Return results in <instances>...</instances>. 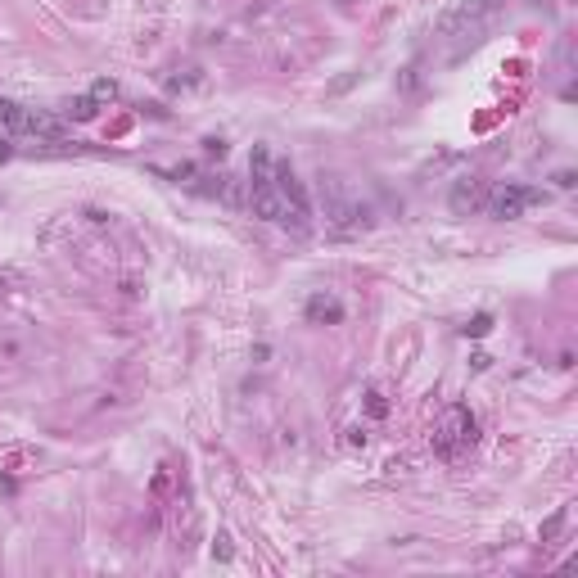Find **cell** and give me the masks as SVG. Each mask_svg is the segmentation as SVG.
<instances>
[{
    "label": "cell",
    "instance_id": "cell-1",
    "mask_svg": "<svg viewBox=\"0 0 578 578\" xmlns=\"http://www.w3.org/2000/svg\"><path fill=\"white\" fill-rule=\"evenodd\" d=\"M321 208H326V230L335 240H352L361 230H371V208L348 190L344 176H321Z\"/></svg>",
    "mask_w": 578,
    "mask_h": 578
},
{
    "label": "cell",
    "instance_id": "cell-3",
    "mask_svg": "<svg viewBox=\"0 0 578 578\" xmlns=\"http://www.w3.org/2000/svg\"><path fill=\"white\" fill-rule=\"evenodd\" d=\"M542 199H546L542 190H533V186H515V181H506V186H492V190H488V204H483V208H488L492 217L515 221V217H520V213H524L529 204H542Z\"/></svg>",
    "mask_w": 578,
    "mask_h": 578
},
{
    "label": "cell",
    "instance_id": "cell-2",
    "mask_svg": "<svg viewBox=\"0 0 578 578\" xmlns=\"http://www.w3.org/2000/svg\"><path fill=\"white\" fill-rule=\"evenodd\" d=\"M474 443V416L466 411V407H448L443 411V420H438V434H434V448L443 452V457H457L461 448H470Z\"/></svg>",
    "mask_w": 578,
    "mask_h": 578
},
{
    "label": "cell",
    "instance_id": "cell-15",
    "mask_svg": "<svg viewBox=\"0 0 578 578\" xmlns=\"http://www.w3.org/2000/svg\"><path fill=\"white\" fill-rule=\"evenodd\" d=\"M213 556H217V560H230V538H226V533H217V542H213Z\"/></svg>",
    "mask_w": 578,
    "mask_h": 578
},
{
    "label": "cell",
    "instance_id": "cell-18",
    "mask_svg": "<svg viewBox=\"0 0 578 578\" xmlns=\"http://www.w3.org/2000/svg\"><path fill=\"white\" fill-rule=\"evenodd\" d=\"M474 5H479V10L488 14V10H497V5H502V0H474Z\"/></svg>",
    "mask_w": 578,
    "mask_h": 578
},
{
    "label": "cell",
    "instance_id": "cell-16",
    "mask_svg": "<svg viewBox=\"0 0 578 578\" xmlns=\"http://www.w3.org/2000/svg\"><path fill=\"white\" fill-rule=\"evenodd\" d=\"M556 186L560 190H574V172H556Z\"/></svg>",
    "mask_w": 578,
    "mask_h": 578
},
{
    "label": "cell",
    "instance_id": "cell-14",
    "mask_svg": "<svg viewBox=\"0 0 578 578\" xmlns=\"http://www.w3.org/2000/svg\"><path fill=\"white\" fill-rule=\"evenodd\" d=\"M366 411L380 420V416H389V402H384V393H366Z\"/></svg>",
    "mask_w": 578,
    "mask_h": 578
},
{
    "label": "cell",
    "instance_id": "cell-7",
    "mask_svg": "<svg viewBox=\"0 0 578 578\" xmlns=\"http://www.w3.org/2000/svg\"><path fill=\"white\" fill-rule=\"evenodd\" d=\"M272 172H276V158L267 145H253V158H249V190L253 186H272Z\"/></svg>",
    "mask_w": 578,
    "mask_h": 578
},
{
    "label": "cell",
    "instance_id": "cell-5",
    "mask_svg": "<svg viewBox=\"0 0 578 578\" xmlns=\"http://www.w3.org/2000/svg\"><path fill=\"white\" fill-rule=\"evenodd\" d=\"M249 213L262 221H285V195L276 186H253L249 190Z\"/></svg>",
    "mask_w": 578,
    "mask_h": 578
},
{
    "label": "cell",
    "instance_id": "cell-13",
    "mask_svg": "<svg viewBox=\"0 0 578 578\" xmlns=\"http://www.w3.org/2000/svg\"><path fill=\"white\" fill-rule=\"evenodd\" d=\"M488 330H492V317H488V312H479V317H474V321L466 326V335H470V339H483Z\"/></svg>",
    "mask_w": 578,
    "mask_h": 578
},
{
    "label": "cell",
    "instance_id": "cell-11",
    "mask_svg": "<svg viewBox=\"0 0 578 578\" xmlns=\"http://www.w3.org/2000/svg\"><path fill=\"white\" fill-rule=\"evenodd\" d=\"M91 99H95V104H113V99H118V82H109V77H99L95 86H91Z\"/></svg>",
    "mask_w": 578,
    "mask_h": 578
},
{
    "label": "cell",
    "instance_id": "cell-6",
    "mask_svg": "<svg viewBox=\"0 0 578 578\" xmlns=\"http://www.w3.org/2000/svg\"><path fill=\"white\" fill-rule=\"evenodd\" d=\"M307 321H317V326H339L344 321V303L335 294H312L307 298Z\"/></svg>",
    "mask_w": 578,
    "mask_h": 578
},
{
    "label": "cell",
    "instance_id": "cell-8",
    "mask_svg": "<svg viewBox=\"0 0 578 578\" xmlns=\"http://www.w3.org/2000/svg\"><path fill=\"white\" fill-rule=\"evenodd\" d=\"M23 131H32V136H64V122L59 118H50V113H41V109H27V118H23Z\"/></svg>",
    "mask_w": 578,
    "mask_h": 578
},
{
    "label": "cell",
    "instance_id": "cell-12",
    "mask_svg": "<svg viewBox=\"0 0 578 578\" xmlns=\"http://www.w3.org/2000/svg\"><path fill=\"white\" fill-rule=\"evenodd\" d=\"M560 529H565V511H556V515H551V520H542V529H538V538H542V542H556V538H560Z\"/></svg>",
    "mask_w": 578,
    "mask_h": 578
},
{
    "label": "cell",
    "instance_id": "cell-17",
    "mask_svg": "<svg viewBox=\"0 0 578 578\" xmlns=\"http://www.w3.org/2000/svg\"><path fill=\"white\" fill-rule=\"evenodd\" d=\"M10 154H14V145L5 141V136H0V163H5V158H10Z\"/></svg>",
    "mask_w": 578,
    "mask_h": 578
},
{
    "label": "cell",
    "instance_id": "cell-19",
    "mask_svg": "<svg viewBox=\"0 0 578 578\" xmlns=\"http://www.w3.org/2000/svg\"><path fill=\"white\" fill-rule=\"evenodd\" d=\"M533 5H542V0H533Z\"/></svg>",
    "mask_w": 578,
    "mask_h": 578
},
{
    "label": "cell",
    "instance_id": "cell-9",
    "mask_svg": "<svg viewBox=\"0 0 578 578\" xmlns=\"http://www.w3.org/2000/svg\"><path fill=\"white\" fill-rule=\"evenodd\" d=\"M95 113H99V104H95L91 95H77L73 104H68V118H73V122H91Z\"/></svg>",
    "mask_w": 578,
    "mask_h": 578
},
{
    "label": "cell",
    "instance_id": "cell-10",
    "mask_svg": "<svg viewBox=\"0 0 578 578\" xmlns=\"http://www.w3.org/2000/svg\"><path fill=\"white\" fill-rule=\"evenodd\" d=\"M23 118H27V109L23 104H14V99H0V122L10 131H23Z\"/></svg>",
    "mask_w": 578,
    "mask_h": 578
},
{
    "label": "cell",
    "instance_id": "cell-4",
    "mask_svg": "<svg viewBox=\"0 0 578 578\" xmlns=\"http://www.w3.org/2000/svg\"><path fill=\"white\" fill-rule=\"evenodd\" d=\"M488 204V186H483L479 176H461L457 181V190H452V213H479V208Z\"/></svg>",
    "mask_w": 578,
    "mask_h": 578
}]
</instances>
